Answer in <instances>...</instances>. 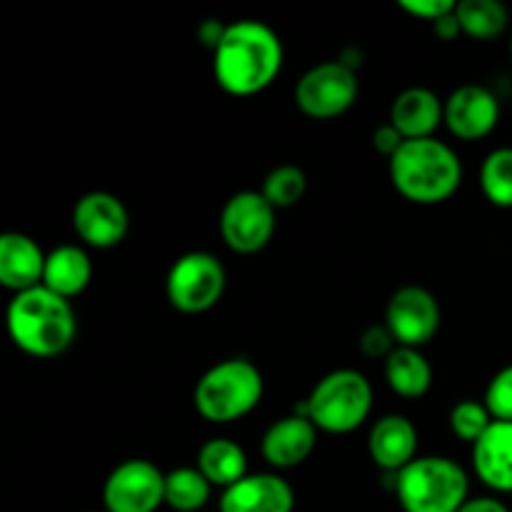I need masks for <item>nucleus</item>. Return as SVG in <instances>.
I'll return each mask as SVG.
<instances>
[{"mask_svg":"<svg viewBox=\"0 0 512 512\" xmlns=\"http://www.w3.org/2000/svg\"><path fill=\"white\" fill-rule=\"evenodd\" d=\"M283 63V40L263 20L230 23L213 50L215 83L235 98H250L270 88Z\"/></svg>","mask_w":512,"mask_h":512,"instance_id":"f257e3e1","label":"nucleus"},{"mask_svg":"<svg viewBox=\"0 0 512 512\" xmlns=\"http://www.w3.org/2000/svg\"><path fill=\"white\" fill-rule=\"evenodd\" d=\"M5 323L15 348L40 360L63 355L78 335V320L70 300L60 298L45 285L15 295Z\"/></svg>","mask_w":512,"mask_h":512,"instance_id":"f03ea898","label":"nucleus"},{"mask_svg":"<svg viewBox=\"0 0 512 512\" xmlns=\"http://www.w3.org/2000/svg\"><path fill=\"white\" fill-rule=\"evenodd\" d=\"M390 183L415 205H440L458 193L463 163L448 143L438 138L405 140L390 158Z\"/></svg>","mask_w":512,"mask_h":512,"instance_id":"7ed1b4c3","label":"nucleus"},{"mask_svg":"<svg viewBox=\"0 0 512 512\" xmlns=\"http://www.w3.org/2000/svg\"><path fill=\"white\" fill-rule=\"evenodd\" d=\"M265 380L248 358H228L200 375L193 390V405L208 423L230 425L258 408Z\"/></svg>","mask_w":512,"mask_h":512,"instance_id":"20e7f679","label":"nucleus"},{"mask_svg":"<svg viewBox=\"0 0 512 512\" xmlns=\"http://www.w3.org/2000/svg\"><path fill=\"white\" fill-rule=\"evenodd\" d=\"M373 410V388L358 370H333L313 393L295 405L293 413L313 420L320 433L348 435L368 420Z\"/></svg>","mask_w":512,"mask_h":512,"instance_id":"39448f33","label":"nucleus"},{"mask_svg":"<svg viewBox=\"0 0 512 512\" xmlns=\"http://www.w3.org/2000/svg\"><path fill=\"white\" fill-rule=\"evenodd\" d=\"M393 493L405 512H460L470 500V480L455 460L423 455L395 475Z\"/></svg>","mask_w":512,"mask_h":512,"instance_id":"423d86ee","label":"nucleus"},{"mask_svg":"<svg viewBox=\"0 0 512 512\" xmlns=\"http://www.w3.org/2000/svg\"><path fill=\"white\" fill-rule=\"evenodd\" d=\"M223 263L213 253L193 250L185 253L170 265L168 278H165V295L175 310L185 315L208 313L210 308L220 303L225 293Z\"/></svg>","mask_w":512,"mask_h":512,"instance_id":"0eeeda50","label":"nucleus"},{"mask_svg":"<svg viewBox=\"0 0 512 512\" xmlns=\"http://www.w3.org/2000/svg\"><path fill=\"white\" fill-rule=\"evenodd\" d=\"M360 93L358 75L340 60L318 63L295 85V105L313 120H333L348 113Z\"/></svg>","mask_w":512,"mask_h":512,"instance_id":"6e6552de","label":"nucleus"},{"mask_svg":"<svg viewBox=\"0 0 512 512\" xmlns=\"http://www.w3.org/2000/svg\"><path fill=\"white\" fill-rule=\"evenodd\" d=\"M275 213L260 190H240L230 195L220 210L223 243L238 255H255L273 240Z\"/></svg>","mask_w":512,"mask_h":512,"instance_id":"1a4fd4ad","label":"nucleus"},{"mask_svg":"<svg viewBox=\"0 0 512 512\" xmlns=\"http://www.w3.org/2000/svg\"><path fill=\"white\" fill-rule=\"evenodd\" d=\"M103 505L105 512H155L165 505V473L150 460H125L105 480Z\"/></svg>","mask_w":512,"mask_h":512,"instance_id":"9d476101","label":"nucleus"},{"mask_svg":"<svg viewBox=\"0 0 512 512\" xmlns=\"http://www.w3.org/2000/svg\"><path fill=\"white\" fill-rule=\"evenodd\" d=\"M443 313L440 303L428 288L403 285L395 290L385 308V325L403 348H423L438 335Z\"/></svg>","mask_w":512,"mask_h":512,"instance_id":"9b49d317","label":"nucleus"},{"mask_svg":"<svg viewBox=\"0 0 512 512\" xmlns=\"http://www.w3.org/2000/svg\"><path fill=\"white\" fill-rule=\"evenodd\" d=\"M130 215L123 200L105 190H93L73 205V230L85 245L98 250L115 248L125 240Z\"/></svg>","mask_w":512,"mask_h":512,"instance_id":"f8f14e48","label":"nucleus"},{"mask_svg":"<svg viewBox=\"0 0 512 512\" xmlns=\"http://www.w3.org/2000/svg\"><path fill=\"white\" fill-rule=\"evenodd\" d=\"M500 120V103L485 85H460L445 100V125L460 140H483Z\"/></svg>","mask_w":512,"mask_h":512,"instance_id":"ddd939ff","label":"nucleus"},{"mask_svg":"<svg viewBox=\"0 0 512 512\" xmlns=\"http://www.w3.org/2000/svg\"><path fill=\"white\" fill-rule=\"evenodd\" d=\"M318 433L320 430L315 428L313 420L290 413L275 420L265 430L263 440H260V453H263L265 463L275 470L298 468L313 455L315 445H318Z\"/></svg>","mask_w":512,"mask_h":512,"instance_id":"4468645a","label":"nucleus"},{"mask_svg":"<svg viewBox=\"0 0 512 512\" xmlns=\"http://www.w3.org/2000/svg\"><path fill=\"white\" fill-rule=\"evenodd\" d=\"M295 493L275 473L245 475L220 495V512H293Z\"/></svg>","mask_w":512,"mask_h":512,"instance_id":"2eb2a0df","label":"nucleus"},{"mask_svg":"<svg viewBox=\"0 0 512 512\" xmlns=\"http://www.w3.org/2000/svg\"><path fill=\"white\" fill-rule=\"evenodd\" d=\"M45 260L48 253H43V248L30 235H0V285L13 290L15 295L43 285Z\"/></svg>","mask_w":512,"mask_h":512,"instance_id":"dca6fc26","label":"nucleus"},{"mask_svg":"<svg viewBox=\"0 0 512 512\" xmlns=\"http://www.w3.org/2000/svg\"><path fill=\"white\" fill-rule=\"evenodd\" d=\"M368 453L383 473H400L418 458V430L405 415H385L370 430Z\"/></svg>","mask_w":512,"mask_h":512,"instance_id":"f3484780","label":"nucleus"},{"mask_svg":"<svg viewBox=\"0 0 512 512\" xmlns=\"http://www.w3.org/2000/svg\"><path fill=\"white\" fill-rule=\"evenodd\" d=\"M390 123L405 140L435 138L445 123V103L430 88H408L390 105Z\"/></svg>","mask_w":512,"mask_h":512,"instance_id":"a211bd4d","label":"nucleus"},{"mask_svg":"<svg viewBox=\"0 0 512 512\" xmlns=\"http://www.w3.org/2000/svg\"><path fill=\"white\" fill-rule=\"evenodd\" d=\"M473 470L495 493H512V423L495 420L473 445Z\"/></svg>","mask_w":512,"mask_h":512,"instance_id":"6ab92c4d","label":"nucleus"},{"mask_svg":"<svg viewBox=\"0 0 512 512\" xmlns=\"http://www.w3.org/2000/svg\"><path fill=\"white\" fill-rule=\"evenodd\" d=\"M93 280V263L80 245H60L45 260L43 285L60 298L70 300L83 293Z\"/></svg>","mask_w":512,"mask_h":512,"instance_id":"aec40b11","label":"nucleus"},{"mask_svg":"<svg viewBox=\"0 0 512 512\" xmlns=\"http://www.w3.org/2000/svg\"><path fill=\"white\" fill-rule=\"evenodd\" d=\"M195 468L205 475L213 488H233L235 483L248 473V455L238 443L228 438H213L198 450V463Z\"/></svg>","mask_w":512,"mask_h":512,"instance_id":"412c9836","label":"nucleus"},{"mask_svg":"<svg viewBox=\"0 0 512 512\" xmlns=\"http://www.w3.org/2000/svg\"><path fill=\"white\" fill-rule=\"evenodd\" d=\"M385 380L390 390L405 400H418L433 385V368L418 348H398L385 360Z\"/></svg>","mask_w":512,"mask_h":512,"instance_id":"4be33fe9","label":"nucleus"},{"mask_svg":"<svg viewBox=\"0 0 512 512\" xmlns=\"http://www.w3.org/2000/svg\"><path fill=\"white\" fill-rule=\"evenodd\" d=\"M463 35L473 40H495L508 30L510 13L500 0H463L455 8Z\"/></svg>","mask_w":512,"mask_h":512,"instance_id":"5701e85b","label":"nucleus"},{"mask_svg":"<svg viewBox=\"0 0 512 512\" xmlns=\"http://www.w3.org/2000/svg\"><path fill=\"white\" fill-rule=\"evenodd\" d=\"M213 485L198 468H175L165 473V505L175 512H198L208 505Z\"/></svg>","mask_w":512,"mask_h":512,"instance_id":"b1692460","label":"nucleus"},{"mask_svg":"<svg viewBox=\"0 0 512 512\" xmlns=\"http://www.w3.org/2000/svg\"><path fill=\"white\" fill-rule=\"evenodd\" d=\"M480 188L495 208H512V148H498L483 160Z\"/></svg>","mask_w":512,"mask_h":512,"instance_id":"393cba45","label":"nucleus"},{"mask_svg":"<svg viewBox=\"0 0 512 512\" xmlns=\"http://www.w3.org/2000/svg\"><path fill=\"white\" fill-rule=\"evenodd\" d=\"M305 190H308V175H305L303 168H298V165H278L263 180L260 193L268 198V203L275 210H288L305 198Z\"/></svg>","mask_w":512,"mask_h":512,"instance_id":"a878e982","label":"nucleus"},{"mask_svg":"<svg viewBox=\"0 0 512 512\" xmlns=\"http://www.w3.org/2000/svg\"><path fill=\"white\" fill-rule=\"evenodd\" d=\"M493 423L495 420L490 410L485 408V403H478V400H463V403H458L450 410V430L463 443L475 445L488 433Z\"/></svg>","mask_w":512,"mask_h":512,"instance_id":"bb28decb","label":"nucleus"},{"mask_svg":"<svg viewBox=\"0 0 512 512\" xmlns=\"http://www.w3.org/2000/svg\"><path fill=\"white\" fill-rule=\"evenodd\" d=\"M485 408L490 410L493 420L500 423H512V365H505L500 373L485 388Z\"/></svg>","mask_w":512,"mask_h":512,"instance_id":"cd10ccee","label":"nucleus"},{"mask_svg":"<svg viewBox=\"0 0 512 512\" xmlns=\"http://www.w3.org/2000/svg\"><path fill=\"white\" fill-rule=\"evenodd\" d=\"M360 345V353L365 355V358L370 360H388L390 353H393L395 348H398V340L393 338V333H390L388 325H370V328L363 330V335H360L358 340Z\"/></svg>","mask_w":512,"mask_h":512,"instance_id":"c85d7f7f","label":"nucleus"},{"mask_svg":"<svg viewBox=\"0 0 512 512\" xmlns=\"http://www.w3.org/2000/svg\"><path fill=\"white\" fill-rule=\"evenodd\" d=\"M398 5L408 15L428 20V23H438L440 18L455 13V8H458V3H453V0H400Z\"/></svg>","mask_w":512,"mask_h":512,"instance_id":"c756f323","label":"nucleus"},{"mask_svg":"<svg viewBox=\"0 0 512 512\" xmlns=\"http://www.w3.org/2000/svg\"><path fill=\"white\" fill-rule=\"evenodd\" d=\"M403 143H405V138L398 133V128H395L393 123H385V125H380V128H375L373 148L378 150L380 155H388V160L393 158L400 148H403Z\"/></svg>","mask_w":512,"mask_h":512,"instance_id":"7c9ffc66","label":"nucleus"},{"mask_svg":"<svg viewBox=\"0 0 512 512\" xmlns=\"http://www.w3.org/2000/svg\"><path fill=\"white\" fill-rule=\"evenodd\" d=\"M225 28H228V25H223V23H220V20H213V18L203 20V23H200V28H198L200 43H203L205 48L215 50V48H218L220 40H223Z\"/></svg>","mask_w":512,"mask_h":512,"instance_id":"2f4dec72","label":"nucleus"},{"mask_svg":"<svg viewBox=\"0 0 512 512\" xmlns=\"http://www.w3.org/2000/svg\"><path fill=\"white\" fill-rule=\"evenodd\" d=\"M460 512H512L503 500L498 498H470Z\"/></svg>","mask_w":512,"mask_h":512,"instance_id":"473e14b6","label":"nucleus"},{"mask_svg":"<svg viewBox=\"0 0 512 512\" xmlns=\"http://www.w3.org/2000/svg\"><path fill=\"white\" fill-rule=\"evenodd\" d=\"M433 30L440 40H455L460 33H463V30H460L458 18H455V13L445 15V18H440L438 23H433Z\"/></svg>","mask_w":512,"mask_h":512,"instance_id":"72a5a7b5","label":"nucleus"},{"mask_svg":"<svg viewBox=\"0 0 512 512\" xmlns=\"http://www.w3.org/2000/svg\"><path fill=\"white\" fill-rule=\"evenodd\" d=\"M510 58H512V38H510Z\"/></svg>","mask_w":512,"mask_h":512,"instance_id":"f704fd0d","label":"nucleus"}]
</instances>
